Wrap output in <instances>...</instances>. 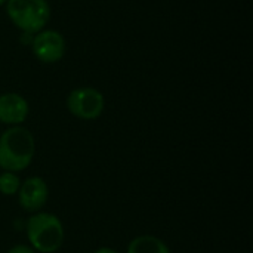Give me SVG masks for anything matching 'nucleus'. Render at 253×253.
<instances>
[{"instance_id": "nucleus-1", "label": "nucleus", "mask_w": 253, "mask_h": 253, "mask_svg": "<svg viewBox=\"0 0 253 253\" xmlns=\"http://www.w3.org/2000/svg\"><path fill=\"white\" fill-rule=\"evenodd\" d=\"M34 151V138L22 126H10L0 135V168L3 170L22 172L31 165Z\"/></svg>"}, {"instance_id": "nucleus-2", "label": "nucleus", "mask_w": 253, "mask_h": 253, "mask_svg": "<svg viewBox=\"0 0 253 253\" xmlns=\"http://www.w3.org/2000/svg\"><path fill=\"white\" fill-rule=\"evenodd\" d=\"M30 246L39 253H55L64 245V227L61 219L49 212L33 213L25 227Z\"/></svg>"}, {"instance_id": "nucleus-3", "label": "nucleus", "mask_w": 253, "mask_h": 253, "mask_svg": "<svg viewBox=\"0 0 253 253\" xmlns=\"http://www.w3.org/2000/svg\"><path fill=\"white\" fill-rule=\"evenodd\" d=\"M4 6L12 24L27 36L44 30L50 19L47 0H7Z\"/></svg>"}, {"instance_id": "nucleus-4", "label": "nucleus", "mask_w": 253, "mask_h": 253, "mask_svg": "<svg viewBox=\"0 0 253 253\" xmlns=\"http://www.w3.org/2000/svg\"><path fill=\"white\" fill-rule=\"evenodd\" d=\"M105 108L104 95L90 86L73 89L67 96V110L80 120H95Z\"/></svg>"}, {"instance_id": "nucleus-5", "label": "nucleus", "mask_w": 253, "mask_h": 253, "mask_svg": "<svg viewBox=\"0 0 253 253\" xmlns=\"http://www.w3.org/2000/svg\"><path fill=\"white\" fill-rule=\"evenodd\" d=\"M33 55L43 64H55L65 55V39L56 30H42L31 39Z\"/></svg>"}, {"instance_id": "nucleus-6", "label": "nucleus", "mask_w": 253, "mask_h": 253, "mask_svg": "<svg viewBox=\"0 0 253 253\" xmlns=\"http://www.w3.org/2000/svg\"><path fill=\"white\" fill-rule=\"evenodd\" d=\"M16 196H18L19 206L25 212L36 213L40 212V209L46 205L49 199V187L43 178L31 176L27 178L24 182H21Z\"/></svg>"}, {"instance_id": "nucleus-7", "label": "nucleus", "mask_w": 253, "mask_h": 253, "mask_svg": "<svg viewBox=\"0 0 253 253\" xmlns=\"http://www.w3.org/2000/svg\"><path fill=\"white\" fill-rule=\"evenodd\" d=\"M28 113V102L19 93L9 92L0 95V123L7 126H19L27 120Z\"/></svg>"}, {"instance_id": "nucleus-8", "label": "nucleus", "mask_w": 253, "mask_h": 253, "mask_svg": "<svg viewBox=\"0 0 253 253\" xmlns=\"http://www.w3.org/2000/svg\"><path fill=\"white\" fill-rule=\"evenodd\" d=\"M127 253H170V251L156 236H138L129 243Z\"/></svg>"}, {"instance_id": "nucleus-9", "label": "nucleus", "mask_w": 253, "mask_h": 253, "mask_svg": "<svg viewBox=\"0 0 253 253\" xmlns=\"http://www.w3.org/2000/svg\"><path fill=\"white\" fill-rule=\"evenodd\" d=\"M21 187V179L15 172L4 170L0 173V193L3 196H16Z\"/></svg>"}, {"instance_id": "nucleus-10", "label": "nucleus", "mask_w": 253, "mask_h": 253, "mask_svg": "<svg viewBox=\"0 0 253 253\" xmlns=\"http://www.w3.org/2000/svg\"><path fill=\"white\" fill-rule=\"evenodd\" d=\"M7 253H36V251L31 246H27V245H16Z\"/></svg>"}, {"instance_id": "nucleus-11", "label": "nucleus", "mask_w": 253, "mask_h": 253, "mask_svg": "<svg viewBox=\"0 0 253 253\" xmlns=\"http://www.w3.org/2000/svg\"><path fill=\"white\" fill-rule=\"evenodd\" d=\"M93 253H119L117 251H114V249H111V248H99V249H96Z\"/></svg>"}, {"instance_id": "nucleus-12", "label": "nucleus", "mask_w": 253, "mask_h": 253, "mask_svg": "<svg viewBox=\"0 0 253 253\" xmlns=\"http://www.w3.org/2000/svg\"><path fill=\"white\" fill-rule=\"evenodd\" d=\"M6 1H7V0H0V7H1V6H4V4H6Z\"/></svg>"}]
</instances>
